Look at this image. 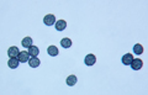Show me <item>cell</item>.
Returning <instances> with one entry per match:
<instances>
[{
  "label": "cell",
  "instance_id": "1",
  "mask_svg": "<svg viewBox=\"0 0 148 95\" xmlns=\"http://www.w3.org/2000/svg\"><path fill=\"white\" fill-rule=\"evenodd\" d=\"M30 58H31V54L29 53V51H22V52L18 53V56H17V59L20 61V63H26V62H29Z\"/></svg>",
  "mask_w": 148,
  "mask_h": 95
},
{
  "label": "cell",
  "instance_id": "2",
  "mask_svg": "<svg viewBox=\"0 0 148 95\" xmlns=\"http://www.w3.org/2000/svg\"><path fill=\"white\" fill-rule=\"evenodd\" d=\"M130 66H131V68L133 70H140L143 67V61L141 59V58H133V61L131 62Z\"/></svg>",
  "mask_w": 148,
  "mask_h": 95
},
{
  "label": "cell",
  "instance_id": "3",
  "mask_svg": "<svg viewBox=\"0 0 148 95\" xmlns=\"http://www.w3.org/2000/svg\"><path fill=\"white\" fill-rule=\"evenodd\" d=\"M43 22L46 26H52V25H56V16L52 15V14H48V15H46L43 17Z\"/></svg>",
  "mask_w": 148,
  "mask_h": 95
},
{
  "label": "cell",
  "instance_id": "4",
  "mask_svg": "<svg viewBox=\"0 0 148 95\" xmlns=\"http://www.w3.org/2000/svg\"><path fill=\"white\" fill-rule=\"evenodd\" d=\"M18 53H20V51H18V48L16 46H12L8 49V56L10 58H17Z\"/></svg>",
  "mask_w": 148,
  "mask_h": 95
},
{
  "label": "cell",
  "instance_id": "5",
  "mask_svg": "<svg viewBox=\"0 0 148 95\" xmlns=\"http://www.w3.org/2000/svg\"><path fill=\"white\" fill-rule=\"evenodd\" d=\"M132 61H133V54L132 53H126V54L122 56V63L125 66H130Z\"/></svg>",
  "mask_w": 148,
  "mask_h": 95
},
{
  "label": "cell",
  "instance_id": "6",
  "mask_svg": "<svg viewBox=\"0 0 148 95\" xmlns=\"http://www.w3.org/2000/svg\"><path fill=\"white\" fill-rule=\"evenodd\" d=\"M84 62H85V64L89 66V67H90V66H94L95 62H96V57L94 56V54H88V56L85 57Z\"/></svg>",
  "mask_w": 148,
  "mask_h": 95
},
{
  "label": "cell",
  "instance_id": "7",
  "mask_svg": "<svg viewBox=\"0 0 148 95\" xmlns=\"http://www.w3.org/2000/svg\"><path fill=\"white\" fill-rule=\"evenodd\" d=\"M20 64V61L17 59V58H10V59L8 61V66L9 68H11V69H16Z\"/></svg>",
  "mask_w": 148,
  "mask_h": 95
},
{
  "label": "cell",
  "instance_id": "8",
  "mask_svg": "<svg viewBox=\"0 0 148 95\" xmlns=\"http://www.w3.org/2000/svg\"><path fill=\"white\" fill-rule=\"evenodd\" d=\"M29 64H30L31 68H37V67L41 64V61L37 57H31L30 61H29Z\"/></svg>",
  "mask_w": 148,
  "mask_h": 95
},
{
  "label": "cell",
  "instance_id": "9",
  "mask_svg": "<svg viewBox=\"0 0 148 95\" xmlns=\"http://www.w3.org/2000/svg\"><path fill=\"white\" fill-rule=\"evenodd\" d=\"M67 27V22L64 20H58L56 22V30L57 31H63Z\"/></svg>",
  "mask_w": 148,
  "mask_h": 95
},
{
  "label": "cell",
  "instance_id": "10",
  "mask_svg": "<svg viewBox=\"0 0 148 95\" xmlns=\"http://www.w3.org/2000/svg\"><path fill=\"white\" fill-rule=\"evenodd\" d=\"M47 52H48L49 56H52V57H56V56H57V54L59 53L57 46H54V44H52V46H49V47L47 48Z\"/></svg>",
  "mask_w": 148,
  "mask_h": 95
},
{
  "label": "cell",
  "instance_id": "11",
  "mask_svg": "<svg viewBox=\"0 0 148 95\" xmlns=\"http://www.w3.org/2000/svg\"><path fill=\"white\" fill-rule=\"evenodd\" d=\"M61 46L63 48H71L72 46V40L71 38H68V37H64L61 40Z\"/></svg>",
  "mask_w": 148,
  "mask_h": 95
},
{
  "label": "cell",
  "instance_id": "12",
  "mask_svg": "<svg viewBox=\"0 0 148 95\" xmlns=\"http://www.w3.org/2000/svg\"><path fill=\"white\" fill-rule=\"evenodd\" d=\"M77 77L75 75H74V74H72V75H69L68 77V78H67V85H69V87H74V85H75L77 84Z\"/></svg>",
  "mask_w": 148,
  "mask_h": 95
},
{
  "label": "cell",
  "instance_id": "13",
  "mask_svg": "<svg viewBox=\"0 0 148 95\" xmlns=\"http://www.w3.org/2000/svg\"><path fill=\"white\" fill-rule=\"evenodd\" d=\"M143 51H145V48H143V46L141 43H136L135 46H133V53H136V54H142L143 53Z\"/></svg>",
  "mask_w": 148,
  "mask_h": 95
},
{
  "label": "cell",
  "instance_id": "14",
  "mask_svg": "<svg viewBox=\"0 0 148 95\" xmlns=\"http://www.w3.org/2000/svg\"><path fill=\"white\" fill-rule=\"evenodd\" d=\"M29 53L31 54V57H37L40 53V49L37 46H34V44H32V46L29 48Z\"/></svg>",
  "mask_w": 148,
  "mask_h": 95
},
{
  "label": "cell",
  "instance_id": "15",
  "mask_svg": "<svg viewBox=\"0 0 148 95\" xmlns=\"http://www.w3.org/2000/svg\"><path fill=\"white\" fill-rule=\"evenodd\" d=\"M21 44H22V46H24L25 48H30V47L32 46V38H31V37H25V38H22Z\"/></svg>",
  "mask_w": 148,
  "mask_h": 95
}]
</instances>
